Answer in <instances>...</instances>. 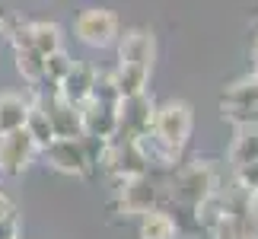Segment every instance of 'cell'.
Returning <instances> with one entry per match:
<instances>
[{
	"mask_svg": "<svg viewBox=\"0 0 258 239\" xmlns=\"http://www.w3.org/2000/svg\"><path fill=\"white\" fill-rule=\"evenodd\" d=\"M230 159L236 169H245V166H258V131H242V137H236Z\"/></svg>",
	"mask_w": 258,
	"mask_h": 239,
	"instance_id": "obj_16",
	"label": "cell"
},
{
	"mask_svg": "<svg viewBox=\"0 0 258 239\" xmlns=\"http://www.w3.org/2000/svg\"><path fill=\"white\" fill-rule=\"evenodd\" d=\"M23 128H26V134L32 137V144L38 147V150H45V147L54 141V128H51L48 115H45L38 105L29 108V115H26V125H23Z\"/></svg>",
	"mask_w": 258,
	"mask_h": 239,
	"instance_id": "obj_14",
	"label": "cell"
},
{
	"mask_svg": "<svg viewBox=\"0 0 258 239\" xmlns=\"http://www.w3.org/2000/svg\"><path fill=\"white\" fill-rule=\"evenodd\" d=\"M153 115H156V108H153L150 99H147V93L118 99V131H115V141H137V137H144L153 128Z\"/></svg>",
	"mask_w": 258,
	"mask_h": 239,
	"instance_id": "obj_3",
	"label": "cell"
},
{
	"mask_svg": "<svg viewBox=\"0 0 258 239\" xmlns=\"http://www.w3.org/2000/svg\"><path fill=\"white\" fill-rule=\"evenodd\" d=\"M74 64H77V61H74L71 54H64V51L48 54V57H45V83L57 86L67 74H71V67H74Z\"/></svg>",
	"mask_w": 258,
	"mask_h": 239,
	"instance_id": "obj_18",
	"label": "cell"
},
{
	"mask_svg": "<svg viewBox=\"0 0 258 239\" xmlns=\"http://www.w3.org/2000/svg\"><path fill=\"white\" fill-rule=\"evenodd\" d=\"M150 134L153 141H160L169 153L178 156V150L185 147L188 134H191V108L185 102H166L163 108H156Z\"/></svg>",
	"mask_w": 258,
	"mask_h": 239,
	"instance_id": "obj_1",
	"label": "cell"
},
{
	"mask_svg": "<svg viewBox=\"0 0 258 239\" xmlns=\"http://www.w3.org/2000/svg\"><path fill=\"white\" fill-rule=\"evenodd\" d=\"M93 77H96L93 67H86V64H74V67H71V74H67L61 83H57V96H61L64 102H71V105L86 102V99H89V89H93Z\"/></svg>",
	"mask_w": 258,
	"mask_h": 239,
	"instance_id": "obj_10",
	"label": "cell"
},
{
	"mask_svg": "<svg viewBox=\"0 0 258 239\" xmlns=\"http://www.w3.org/2000/svg\"><path fill=\"white\" fill-rule=\"evenodd\" d=\"M249 195H252V204H255V211H258V178L252 182V188H249Z\"/></svg>",
	"mask_w": 258,
	"mask_h": 239,
	"instance_id": "obj_21",
	"label": "cell"
},
{
	"mask_svg": "<svg viewBox=\"0 0 258 239\" xmlns=\"http://www.w3.org/2000/svg\"><path fill=\"white\" fill-rule=\"evenodd\" d=\"M223 108L233 122L239 125H258V77L255 80H245V83L233 86L230 93L223 96Z\"/></svg>",
	"mask_w": 258,
	"mask_h": 239,
	"instance_id": "obj_8",
	"label": "cell"
},
{
	"mask_svg": "<svg viewBox=\"0 0 258 239\" xmlns=\"http://www.w3.org/2000/svg\"><path fill=\"white\" fill-rule=\"evenodd\" d=\"M80 118H83V137H99V141H112L118 131V102H96L86 99L80 102Z\"/></svg>",
	"mask_w": 258,
	"mask_h": 239,
	"instance_id": "obj_7",
	"label": "cell"
},
{
	"mask_svg": "<svg viewBox=\"0 0 258 239\" xmlns=\"http://www.w3.org/2000/svg\"><path fill=\"white\" fill-rule=\"evenodd\" d=\"M0 19H4V10H0Z\"/></svg>",
	"mask_w": 258,
	"mask_h": 239,
	"instance_id": "obj_22",
	"label": "cell"
},
{
	"mask_svg": "<svg viewBox=\"0 0 258 239\" xmlns=\"http://www.w3.org/2000/svg\"><path fill=\"white\" fill-rule=\"evenodd\" d=\"M7 214H16V211H13V204H10V198L0 192V217H7Z\"/></svg>",
	"mask_w": 258,
	"mask_h": 239,
	"instance_id": "obj_20",
	"label": "cell"
},
{
	"mask_svg": "<svg viewBox=\"0 0 258 239\" xmlns=\"http://www.w3.org/2000/svg\"><path fill=\"white\" fill-rule=\"evenodd\" d=\"M38 153V147L32 144V137L26 134V128L10 134H0V172L7 178L23 175V169L32 163V156Z\"/></svg>",
	"mask_w": 258,
	"mask_h": 239,
	"instance_id": "obj_6",
	"label": "cell"
},
{
	"mask_svg": "<svg viewBox=\"0 0 258 239\" xmlns=\"http://www.w3.org/2000/svg\"><path fill=\"white\" fill-rule=\"evenodd\" d=\"M118 57L121 64H141V67H150L153 64V35L144 32V29H134L121 38L118 45Z\"/></svg>",
	"mask_w": 258,
	"mask_h": 239,
	"instance_id": "obj_11",
	"label": "cell"
},
{
	"mask_svg": "<svg viewBox=\"0 0 258 239\" xmlns=\"http://www.w3.org/2000/svg\"><path fill=\"white\" fill-rule=\"evenodd\" d=\"M0 239H19V233H16V214L0 217Z\"/></svg>",
	"mask_w": 258,
	"mask_h": 239,
	"instance_id": "obj_19",
	"label": "cell"
},
{
	"mask_svg": "<svg viewBox=\"0 0 258 239\" xmlns=\"http://www.w3.org/2000/svg\"><path fill=\"white\" fill-rule=\"evenodd\" d=\"M29 105L23 96L16 93H0V134H10V131H19L26 125V115H29Z\"/></svg>",
	"mask_w": 258,
	"mask_h": 239,
	"instance_id": "obj_12",
	"label": "cell"
},
{
	"mask_svg": "<svg viewBox=\"0 0 258 239\" xmlns=\"http://www.w3.org/2000/svg\"><path fill=\"white\" fill-rule=\"evenodd\" d=\"M16 71L32 86H38V83H45V57L35 48H23V51H16Z\"/></svg>",
	"mask_w": 258,
	"mask_h": 239,
	"instance_id": "obj_17",
	"label": "cell"
},
{
	"mask_svg": "<svg viewBox=\"0 0 258 239\" xmlns=\"http://www.w3.org/2000/svg\"><path fill=\"white\" fill-rule=\"evenodd\" d=\"M74 32L77 38H80L83 45L89 48H108L118 38V19L112 10H83L80 16H77V23H74Z\"/></svg>",
	"mask_w": 258,
	"mask_h": 239,
	"instance_id": "obj_4",
	"label": "cell"
},
{
	"mask_svg": "<svg viewBox=\"0 0 258 239\" xmlns=\"http://www.w3.org/2000/svg\"><path fill=\"white\" fill-rule=\"evenodd\" d=\"M29 35H32V48L42 57L61 51V29L54 23H32L29 26Z\"/></svg>",
	"mask_w": 258,
	"mask_h": 239,
	"instance_id": "obj_15",
	"label": "cell"
},
{
	"mask_svg": "<svg viewBox=\"0 0 258 239\" xmlns=\"http://www.w3.org/2000/svg\"><path fill=\"white\" fill-rule=\"evenodd\" d=\"M45 156L54 169L71 172V175H86L93 169V159H89L86 147H83V137H54L45 147Z\"/></svg>",
	"mask_w": 258,
	"mask_h": 239,
	"instance_id": "obj_5",
	"label": "cell"
},
{
	"mask_svg": "<svg viewBox=\"0 0 258 239\" xmlns=\"http://www.w3.org/2000/svg\"><path fill=\"white\" fill-rule=\"evenodd\" d=\"M214 192H217V178H214V169L207 163H191L172 178V198L182 207H188V211H195Z\"/></svg>",
	"mask_w": 258,
	"mask_h": 239,
	"instance_id": "obj_2",
	"label": "cell"
},
{
	"mask_svg": "<svg viewBox=\"0 0 258 239\" xmlns=\"http://www.w3.org/2000/svg\"><path fill=\"white\" fill-rule=\"evenodd\" d=\"M121 204L127 214H147L160 204V188L150 175L121 178Z\"/></svg>",
	"mask_w": 258,
	"mask_h": 239,
	"instance_id": "obj_9",
	"label": "cell"
},
{
	"mask_svg": "<svg viewBox=\"0 0 258 239\" xmlns=\"http://www.w3.org/2000/svg\"><path fill=\"white\" fill-rule=\"evenodd\" d=\"M141 239H175L178 236V226L172 220V214L160 211V207H153V211L141 214Z\"/></svg>",
	"mask_w": 258,
	"mask_h": 239,
	"instance_id": "obj_13",
	"label": "cell"
}]
</instances>
